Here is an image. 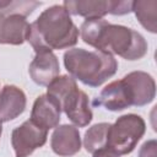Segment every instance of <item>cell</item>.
<instances>
[{
	"label": "cell",
	"instance_id": "15",
	"mask_svg": "<svg viewBox=\"0 0 157 157\" xmlns=\"http://www.w3.org/2000/svg\"><path fill=\"white\" fill-rule=\"evenodd\" d=\"M132 11L139 22L151 33L157 32V1L137 0L132 1Z\"/></svg>",
	"mask_w": 157,
	"mask_h": 157
},
{
	"label": "cell",
	"instance_id": "17",
	"mask_svg": "<svg viewBox=\"0 0 157 157\" xmlns=\"http://www.w3.org/2000/svg\"><path fill=\"white\" fill-rule=\"evenodd\" d=\"M139 157H157V142H156V140L146 141L140 148Z\"/></svg>",
	"mask_w": 157,
	"mask_h": 157
},
{
	"label": "cell",
	"instance_id": "13",
	"mask_svg": "<svg viewBox=\"0 0 157 157\" xmlns=\"http://www.w3.org/2000/svg\"><path fill=\"white\" fill-rule=\"evenodd\" d=\"M26 108V94L13 85H6L0 91V123L16 119Z\"/></svg>",
	"mask_w": 157,
	"mask_h": 157
},
{
	"label": "cell",
	"instance_id": "10",
	"mask_svg": "<svg viewBox=\"0 0 157 157\" xmlns=\"http://www.w3.org/2000/svg\"><path fill=\"white\" fill-rule=\"evenodd\" d=\"M60 104L53 97L45 93L37 97V99L34 101L31 113V120L36 125L45 130H50L58 126L60 121Z\"/></svg>",
	"mask_w": 157,
	"mask_h": 157
},
{
	"label": "cell",
	"instance_id": "18",
	"mask_svg": "<svg viewBox=\"0 0 157 157\" xmlns=\"http://www.w3.org/2000/svg\"><path fill=\"white\" fill-rule=\"evenodd\" d=\"M93 157H119L118 155H115L114 152L107 150V148H102V150H98L93 153Z\"/></svg>",
	"mask_w": 157,
	"mask_h": 157
},
{
	"label": "cell",
	"instance_id": "14",
	"mask_svg": "<svg viewBox=\"0 0 157 157\" xmlns=\"http://www.w3.org/2000/svg\"><path fill=\"white\" fill-rule=\"evenodd\" d=\"M123 78L132 91L134 105L141 107L153 101L156 94V83L150 74L144 71H132Z\"/></svg>",
	"mask_w": 157,
	"mask_h": 157
},
{
	"label": "cell",
	"instance_id": "2",
	"mask_svg": "<svg viewBox=\"0 0 157 157\" xmlns=\"http://www.w3.org/2000/svg\"><path fill=\"white\" fill-rule=\"evenodd\" d=\"M77 39L78 28L63 5H53L44 10L29 25L26 37L36 53L70 48L77 43Z\"/></svg>",
	"mask_w": 157,
	"mask_h": 157
},
{
	"label": "cell",
	"instance_id": "7",
	"mask_svg": "<svg viewBox=\"0 0 157 157\" xmlns=\"http://www.w3.org/2000/svg\"><path fill=\"white\" fill-rule=\"evenodd\" d=\"M63 6L69 15L88 18H103L104 15H125L132 11V1H64Z\"/></svg>",
	"mask_w": 157,
	"mask_h": 157
},
{
	"label": "cell",
	"instance_id": "6",
	"mask_svg": "<svg viewBox=\"0 0 157 157\" xmlns=\"http://www.w3.org/2000/svg\"><path fill=\"white\" fill-rule=\"evenodd\" d=\"M146 130L144 119L136 114L121 115L114 124H110L105 148L118 156L134 151Z\"/></svg>",
	"mask_w": 157,
	"mask_h": 157
},
{
	"label": "cell",
	"instance_id": "8",
	"mask_svg": "<svg viewBox=\"0 0 157 157\" xmlns=\"http://www.w3.org/2000/svg\"><path fill=\"white\" fill-rule=\"evenodd\" d=\"M48 136V130L36 125L31 119L13 129L11 144L16 157H28L37 148L42 147Z\"/></svg>",
	"mask_w": 157,
	"mask_h": 157
},
{
	"label": "cell",
	"instance_id": "16",
	"mask_svg": "<svg viewBox=\"0 0 157 157\" xmlns=\"http://www.w3.org/2000/svg\"><path fill=\"white\" fill-rule=\"evenodd\" d=\"M109 126H110L109 123H99L91 126L86 131L83 137V146L87 152L94 153L98 150L105 148Z\"/></svg>",
	"mask_w": 157,
	"mask_h": 157
},
{
	"label": "cell",
	"instance_id": "11",
	"mask_svg": "<svg viewBox=\"0 0 157 157\" xmlns=\"http://www.w3.org/2000/svg\"><path fill=\"white\" fill-rule=\"evenodd\" d=\"M31 78L39 86H48L60 72L58 58L53 52H38L29 64Z\"/></svg>",
	"mask_w": 157,
	"mask_h": 157
},
{
	"label": "cell",
	"instance_id": "9",
	"mask_svg": "<svg viewBox=\"0 0 157 157\" xmlns=\"http://www.w3.org/2000/svg\"><path fill=\"white\" fill-rule=\"evenodd\" d=\"M96 104L102 105L112 112H120L129 108L130 105H134V94L124 78L117 80L102 90Z\"/></svg>",
	"mask_w": 157,
	"mask_h": 157
},
{
	"label": "cell",
	"instance_id": "1",
	"mask_svg": "<svg viewBox=\"0 0 157 157\" xmlns=\"http://www.w3.org/2000/svg\"><path fill=\"white\" fill-rule=\"evenodd\" d=\"M82 40L96 50L115 54L126 60H139L147 53L145 38L136 31L109 23L104 18H88L80 28Z\"/></svg>",
	"mask_w": 157,
	"mask_h": 157
},
{
	"label": "cell",
	"instance_id": "19",
	"mask_svg": "<svg viewBox=\"0 0 157 157\" xmlns=\"http://www.w3.org/2000/svg\"><path fill=\"white\" fill-rule=\"evenodd\" d=\"M1 134H2V126H1V123H0V137H1Z\"/></svg>",
	"mask_w": 157,
	"mask_h": 157
},
{
	"label": "cell",
	"instance_id": "5",
	"mask_svg": "<svg viewBox=\"0 0 157 157\" xmlns=\"http://www.w3.org/2000/svg\"><path fill=\"white\" fill-rule=\"evenodd\" d=\"M38 1H0V43L20 45L26 40L29 23L26 17L39 6Z\"/></svg>",
	"mask_w": 157,
	"mask_h": 157
},
{
	"label": "cell",
	"instance_id": "12",
	"mask_svg": "<svg viewBox=\"0 0 157 157\" xmlns=\"http://www.w3.org/2000/svg\"><path fill=\"white\" fill-rule=\"evenodd\" d=\"M52 150L61 156L69 157L77 153L81 148V137L78 129L74 125H60L56 126L50 140Z\"/></svg>",
	"mask_w": 157,
	"mask_h": 157
},
{
	"label": "cell",
	"instance_id": "3",
	"mask_svg": "<svg viewBox=\"0 0 157 157\" xmlns=\"http://www.w3.org/2000/svg\"><path fill=\"white\" fill-rule=\"evenodd\" d=\"M64 65L72 78L82 83L98 87L112 77L118 69V63L113 55L82 48L69 49L64 54Z\"/></svg>",
	"mask_w": 157,
	"mask_h": 157
},
{
	"label": "cell",
	"instance_id": "4",
	"mask_svg": "<svg viewBox=\"0 0 157 157\" xmlns=\"http://www.w3.org/2000/svg\"><path fill=\"white\" fill-rule=\"evenodd\" d=\"M47 94L53 97L61 107V110L76 126H86L92 120V110L87 94L78 90L76 80L63 75L55 77L49 85Z\"/></svg>",
	"mask_w": 157,
	"mask_h": 157
}]
</instances>
